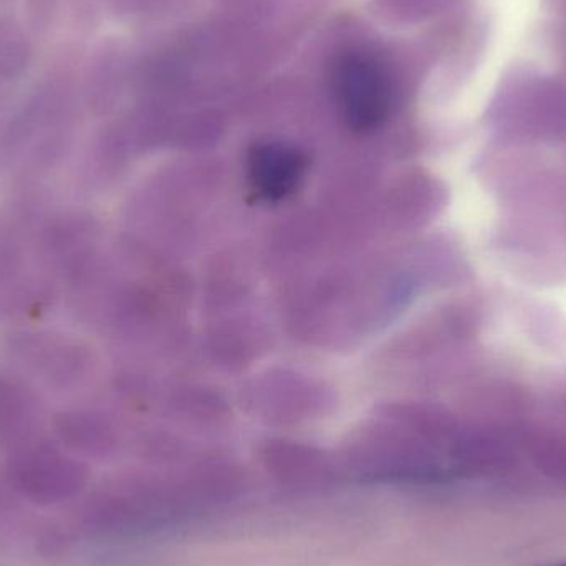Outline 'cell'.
<instances>
[{
    "mask_svg": "<svg viewBox=\"0 0 566 566\" xmlns=\"http://www.w3.org/2000/svg\"><path fill=\"white\" fill-rule=\"evenodd\" d=\"M19 497L52 505L78 495L88 484V468L53 442L30 439L12 449L6 475Z\"/></svg>",
    "mask_w": 566,
    "mask_h": 566,
    "instance_id": "1",
    "label": "cell"
},
{
    "mask_svg": "<svg viewBox=\"0 0 566 566\" xmlns=\"http://www.w3.org/2000/svg\"><path fill=\"white\" fill-rule=\"evenodd\" d=\"M6 352L20 371L55 392L75 391L92 366L88 348L63 333L23 329L10 335Z\"/></svg>",
    "mask_w": 566,
    "mask_h": 566,
    "instance_id": "2",
    "label": "cell"
},
{
    "mask_svg": "<svg viewBox=\"0 0 566 566\" xmlns=\"http://www.w3.org/2000/svg\"><path fill=\"white\" fill-rule=\"evenodd\" d=\"M332 92L339 115L358 132L375 129L388 116L392 95L388 70L368 53L338 56L332 69Z\"/></svg>",
    "mask_w": 566,
    "mask_h": 566,
    "instance_id": "3",
    "label": "cell"
},
{
    "mask_svg": "<svg viewBox=\"0 0 566 566\" xmlns=\"http://www.w3.org/2000/svg\"><path fill=\"white\" fill-rule=\"evenodd\" d=\"M42 421V401L29 381L0 373V444L13 449L35 439Z\"/></svg>",
    "mask_w": 566,
    "mask_h": 566,
    "instance_id": "4",
    "label": "cell"
},
{
    "mask_svg": "<svg viewBox=\"0 0 566 566\" xmlns=\"http://www.w3.org/2000/svg\"><path fill=\"white\" fill-rule=\"evenodd\" d=\"M305 161L295 148L282 143L259 145L249 158L252 188L264 199H282L298 185Z\"/></svg>",
    "mask_w": 566,
    "mask_h": 566,
    "instance_id": "5",
    "label": "cell"
},
{
    "mask_svg": "<svg viewBox=\"0 0 566 566\" xmlns=\"http://www.w3.org/2000/svg\"><path fill=\"white\" fill-rule=\"evenodd\" d=\"M53 432L60 444L70 452L98 455L108 451L113 442L108 422L86 409H65L52 419Z\"/></svg>",
    "mask_w": 566,
    "mask_h": 566,
    "instance_id": "6",
    "label": "cell"
},
{
    "mask_svg": "<svg viewBox=\"0 0 566 566\" xmlns=\"http://www.w3.org/2000/svg\"><path fill=\"white\" fill-rule=\"evenodd\" d=\"M557 566H566V562H565V564H560V565H557Z\"/></svg>",
    "mask_w": 566,
    "mask_h": 566,
    "instance_id": "7",
    "label": "cell"
}]
</instances>
